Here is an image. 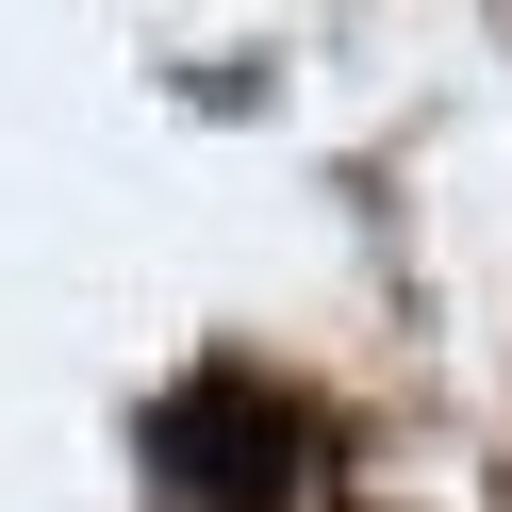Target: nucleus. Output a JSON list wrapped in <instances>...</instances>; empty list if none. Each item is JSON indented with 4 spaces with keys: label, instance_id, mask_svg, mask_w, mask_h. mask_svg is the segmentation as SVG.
I'll use <instances>...</instances> for the list:
<instances>
[{
    "label": "nucleus",
    "instance_id": "obj_1",
    "mask_svg": "<svg viewBox=\"0 0 512 512\" xmlns=\"http://www.w3.org/2000/svg\"><path fill=\"white\" fill-rule=\"evenodd\" d=\"M149 446H166V496L182 512H281V479H298V463H281V413L248 397V380H199Z\"/></svg>",
    "mask_w": 512,
    "mask_h": 512
}]
</instances>
